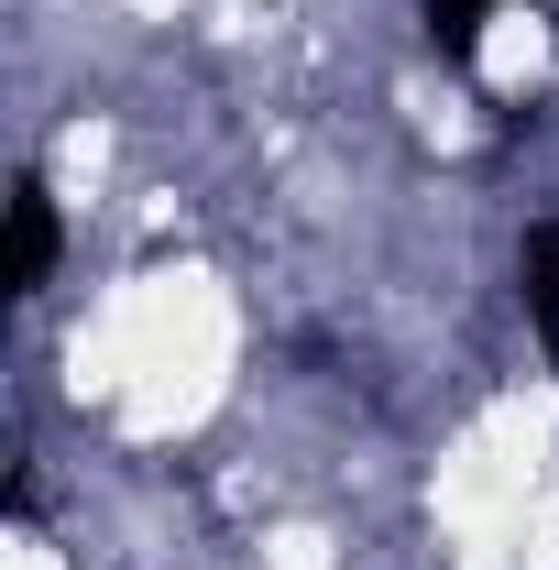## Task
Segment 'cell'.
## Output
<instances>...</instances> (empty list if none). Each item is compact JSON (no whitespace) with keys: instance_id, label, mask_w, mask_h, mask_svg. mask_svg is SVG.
Returning <instances> with one entry per match:
<instances>
[{"instance_id":"obj_1","label":"cell","mask_w":559,"mask_h":570,"mask_svg":"<svg viewBox=\"0 0 559 570\" xmlns=\"http://www.w3.org/2000/svg\"><path fill=\"white\" fill-rule=\"evenodd\" d=\"M56 253H67V230H56V198H45V176H11V296H33V285L56 275Z\"/></svg>"},{"instance_id":"obj_2","label":"cell","mask_w":559,"mask_h":570,"mask_svg":"<svg viewBox=\"0 0 559 570\" xmlns=\"http://www.w3.org/2000/svg\"><path fill=\"white\" fill-rule=\"evenodd\" d=\"M516 307H527V330L559 373V219H527V242H516Z\"/></svg>"},{"instance_id":"obj_3","label":"cell","mask_w":559,"mask_h":570,"mask_svg":"<svg viewBox=\"0 0 559 570\" xmlns=\"http://www.w3.org/2000/svg\"><path fill=\"white\" fill-rule=\"evenodd\" d=\"M418 11H428V45H439L450 67L483 56V11H493V0H418Z\"/></svg>"}]
</instances>
